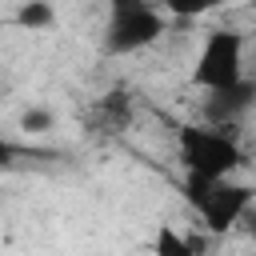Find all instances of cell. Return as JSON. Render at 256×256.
<instances>
[{
	"mask_svg": "<svg viewBox=\"0 0 256 256\" xmlns=\"http://www.w3.org/2000/svg\"><path fill=\"white\" fill-rule=\"evenodd\" d=\"M252 4H256V0H252Z\"/></svg>",
	"mask_w": 256,
	"mask_h": 256,
	"instance_id": "12",
	"label": "cell"
},
{
	"mask_svg": "<svg viewBox=\"0 0 256 256\" xmlns=\"http://www.w3.org/2000/svg\"><path fill=\"white\" fill-rule=\"evenodd\" d=\"M244 80V32L236 28H212L200 40L196 64H192V84L200 92H224Z\"/></svg>",
	"mask_w": 256,
	"mask_h": 256,
	"instance_id": "4",
	"label": "cell"
},
{
	"mask_svg": "<svg viewBox=\"0 0 256 256\" xmlns=\"http://www.w3.org/2000/svg\"><path fill=\"white\" fill-rule=\"evenodd\" d=\"M12 24L20 32H48L56 24V8H52V0H20L12 12Z\"/></svg>",
	"mask_w": 256,
	"mask_h": 256,
	"instance_id": "7",
	"label": "cell"
},
{
	"mask_svg": "<svg viewBox=\"0 0 256 256\" xmlns=\"http://www.w3.org/2000/svg\"><path fill=\"white\" fill-rule=\"evenodd\" d=\"M224 0H164V16H176V20H196L212 8H220Z\"/></svg>",
	"mask_w": 256,
	"mask_h": 256,
	"instance_id": "9",
	"label": "cell"
},
{
	"mask_svg": "<svg viewBox=\"0 0 256 256\" xmlns=\"http://www.w3.org/2000/svg\"><path fill=\"white\" fill-rule=\"evenodd\" d=\"M24 156H28V148H20V144H12V140L0 136V172H4V168H16Z\"/></svg>",
	"mask_w": 256,
	"mask_h": 256,
	"instance_id": "10",
	"label": "cell"
},
{
	"mask_svg": "<svg viewBox=\"0 0 256 256\" xmlns=\"http://www.w3.org/2000/svg\"><path fill=\"white\" fill-rule=\"evenodd\" d=\"M184 200L204 220L208 232H232L248 212L256 192L248 184H236L232 176H192L184 172Z\"/></svg>",
	"mask_w": 256,
	"mask_h": 256,
	"instance_id": "2",
	"label": "cell"
},
{
	"mask_svg": "<svg viewBox=\"0 0 256 256\" xmlns=\"http://www.w3.org/2000/svg\"><path fill=\"white\" fill-rule=\"evenodd\" d=\"M244 220H248V236H252V244H256V212H248Z\"/></svg>",
	"mask_w": 256,
	"mask_h": 256,
	"instance_id": "11",
	"label": "cell"
},
{
	"mask_svg": "<svg viewBox=\"0 0 256 256\" xmlns=\"http://www.w3.org/2000/svg\"><path fill=\"white\" fill-rule=\"evenodd\" d=\"M20 128H24L28 136H44V132H52V128H56V112H52V108H44V104H32V108H24Z\"/></svg>",
	"mask_w": 256,
	"mask_h": 256,
	"instance_id": "8",
	"label": "cell"
},
{
	"mask_svg": "<svg viewBox=\"0 0 256 256\" xmlns=\"http://www.w3.org/2000/svg\"><path fill=\"white\" fill-rule=\"evenodd\" d=\"M168 32V16L148 0H112L104 24V52L108 56H136L152 48Z\"/></svg>",
	"mask_w": 256,
	"mask_h": 256,
	"instance_id": "3",
	"label": "cell"
},
{
	"mask_svg": "<svg viewBox=\"0 0 256 256\" xmlns=\"http://www.w3.org/2000/svg\"><path fill=\"white\" fill-rule=\"evenodd\" d=\"M256 104V88L248 84V80H240L236 88H224V92H208V104H204V116H208V124H220V128H228L232 120H240L248 108Z\"/></svg>",
	"mask_w": 256,
	"mask_h": 256,
	"instance_id": "5",
	"label": "cell"
},
{
	"mask_svg": "<svg viewBox=\"0 0 256 256\" xmlns=\"http://www.w3.org/2000/svg\"><path fill=\"white\" fill-rule=\"evenodd\" d=\"M176 160L192 176H232L244 168V148L220 124H180L176 128Z\"/></svg>",
	"mask_w": 256,
	"mask_h": 256,
	"instance_id": "1",
	"label": "cell"
},
{
	"mask_svg": "<svg viewBox=\"0 0 256 256\" xmlns=\"http://www.w3.org/2000/svg\"><path fill=\"white\" fill-rule=\"evenodd\" d=\"M132 124V92L128 88H112L96 100L92 108V128L100 132H124Z\"/></svg>",
	"mask_w": 256,
	"mask_h": 256,
	"instance_id": "6",
	"label": "cell"
}]
</instances>
